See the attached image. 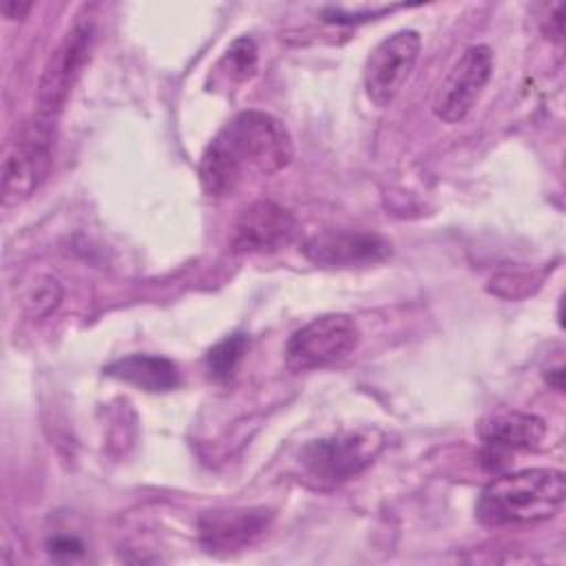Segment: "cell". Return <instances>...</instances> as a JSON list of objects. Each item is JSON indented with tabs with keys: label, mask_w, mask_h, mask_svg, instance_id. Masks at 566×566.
I'll use <instances>...</instances> for the list:
<instances>
[{
	"label": "cell",
	"mask_w": 566,
	"mask_h": 566,
	"mask_svg": "<svg viewBox=\"0 0 566 566\" xmlns=\"http://www.w3.org/2000/svg\"><path fill=\"white\" fill-rule=\"evenodd\" d=\"M294 155L285 124L256 108L237 113L208 142L199 159V184L208 197L223 199L243 184L283 170Z\"/></svg>",
	"instance_id": "1"
},
{
	"label": "cell",
	"mask_w": 566,
	"mask_h": 566,
	"mask_svg": "<svg viewBox=\"0 0 566 566\" xmlns=\"http://www.w3.org/2000/svg\"><path fill=\"white\" fill-rule=\"evenodd\" d=\"M566 497L564 473L553 467L522 469L491 480L475 504L484 526H526L553 520Z\"/></svg>",
	"instance_id": "2"
},
{
	"label": "cell",
	"mask_w": 566,
	"mask_h": 566,
	"mask_svg": "<svg viewBox=\"0 0 566 566\" xmlns=\"http://www.w3.org/2000/svg\"><path fill=\"white\" fill-rule=\"evenodd\" d=\"M55 122L33 115L2 148V206H20L31 199L53 164Z\"/></svg>",
	"instance_id": "3"
},
{
	"label": "cell",
	"mask_w": 566,
	"mask_h": 566,
	"mask_svg": "<svg viewBox=\"0 0 566 566\" xmlns=\"http://www.w3.org/2000/svg\"><path fill=\"white\" fill-rule=\"evenodd\" d=\"M385 447V433L376 427L340 431L307 442L298 462L316 486H336L365 471Z\"/></svg>",
	"instance_id": "4"
},
{
	"label": "cell",
	"mask_w": 566,
	"mask_h": 566,
	"mask_svg": "<svg viewBox=\"0 0 566 566\" xmlns=\"http://www.w3.org/2000/svg\"><path fill=\"white\" fill-rule=\"evenodd\" d=\"M93 24L75 22L44 62L35 91V115L55 122L86 66L93 49Z\"/></svg>",
	"instance_id": "5"
},
{
	"label": "cell",
	"mask_w": 566,
	"mask_h": 566,
	"mask_svg": "<svg viewBox=\"0 0 566 566\" xmlns=\"http://www.w3.org/2000/svg\"><path fill=\"white\" fill-rule=\"evenodd\" d=\"M360 340V329L349 314H321L296 329L285 345V363L292 371L323 369L345 360Z\"/></svg>",
	"instance_id": "6"
},
{
	"label": "cell",
	"mask_w": 566,
	"mask_h": 566,
	"mask_svg": "<svg viewBox=\"0 0 566 566\" xmlns=\"http://www.w3.org/2000/svg\"><path fill=\"white\" fill-rule=\"evenodd\" d=\"M420 44L418 31L402 29L371 49L363 69V82L374 106L387 108L398 97L418 62Z\"/></svg>",
	"instance_id": "7"
},
{
	"label": "cell",
	"mask_w": 566,
	"mask_h": 566,
	"mask_svg": "<svg viewBox=\"0 0 566 566\" xmlns=\"http://www.w3.org/2000/svg\"><path fill=\"white\" fill-rule=\"evenodd\" d=\"M493 73V53L486 44L469 46L442 80L433 113L447 124H460L473 111Z\"/></svg>",
	"instance_id": "8"
},
{
	"label": "cell",
	"mask_w": 566,
	"mask_h": 566,
	"mask_svg": "<svg viewBox=\"0 0 566 566\" xmlns=\"http://www.w3.org/2000/svg\"><path fill=\"white\" fill-rule=\"evenodd\" d=\"M298 234L296 217L270 199H259L243 208L230 228V252L263 254L276 252Z\"/></svg>",
	"instance_id": "9"
},
{
	"label": "cell",
	"mask_w": 566,
	"mask_h": 566,
	"mask_svg": "<svg viewBox=\"0 0 566 566\" xmlns=\"http://www.w3.org/2000/svg\"><path fill=\"white\" fill-rule=\"evenodd\" d=\"M301 250L318 268H365L385 261L391 243L378 232L323 230L307 237Z\"/></svg>",
	"instance_id": "10"
},
{
	"label": "cell",
	"mask_w": 566,
	"mask_h": 566,
	"mask_svg": "<svg viewBox=\"0 0 566 566\" xmlns=\"http://www.w3.org/2000/svg\"><path fill=\"white\" fill-rule=\"evenodd\" d=\"M274 513L265 506L214 509L199 517V542L208 553H234L261 537Z\"/></svg>",
	"instance_id": "11"
},
{
	"label": "cell",
	"mask_w": 566,
	"mask_h": 566,
	"mask_svg": "<svg viewBox=\"0 0 566 566\" xmlns=\"http://www.w3.org/2000/svg\"><path fill=\"white\" fill-rule=\"evenodd\" d=\"M478 436L491 455L535 449L546 436V422L535 413L500 411L478 424Z\"/></svg>",
	"instance_id": "12"
},
{
	"label": "cell",
	"mask_w": 566,
	"mask_h": 566,
	"mask_svg": "<svg viewBox=\"0 0 566 566\" xmlns=\"http://www.w3.org/2000/svg\"><path fill=\"white\" fill-rule=\"evenodd\" d=\"M104 374L153 394L172 391L181 385L179 367L170 358L155 354H128L108 363L104 367Z\"/></svg>",
	"instance_id": "13"
},
{
	"label": "cell",
	"mask_w": 566,
	"mask_h": 566,
	"mask_svg": "<svg viewBox=\"0 0 566 566\" xmlns=\"http://www.w3.org/2000/svg\"><path fill=\"white\" fill-rule=\"evenodd\" d=\"M256 62H259V51L254 40L248 35L237 38L214 64L210 73V82L212 86H219V88L239 86L256 73Z\"/></svg>",
	"instance_id": "14"
},
{
	"label": "cell",
	"mask_w": 566,
	"mask_h": 566,
	"mask_svg": "<svg viewBox=\"0 0 566 566\" xmlns=\"http://www.w3.org/2000/svg\"><path fill=\"white\" fill-rule=\"evenodd\" d=\"M250 347V338L243 332L230 334L212 345L206 354V369L214 382H228L234 378L245 352Z\"/></svg>",
	"instance_id": "15"
},
{
	"label": "cell",
	"mask_w": 566,
	"mask_h": 566,
	"mask_svg": "<svg viewBox=\"0 0 566 566\" xmlns=\"http://www.w3.org/2000/svg\"><path fill=\"white\" fill-rule=\"evenodd\" d=\"M60 301H62L60 281L53 276H40L38 283L24 296V307L29 316L42 318V316H49L60 305Z\"/></svg>",
	"instance_id": "16"
},
{
	"label": "cell",
	"mask_w": 566,
	"mask_h": 566,
	"mask_svg": "<svg viewBox=\"0 0 566 566\" xmlns=\"http://www.w3.org/2000/svg\"><path fill=\"white\" fill-rule=\"evenodd\" d=\"M533 283L539 285L531 274H520V272H504L491 279V292L504 296V298H517L515 296V287H522V294H531L533 292Z\"/></svg>",
	"instance_id": "17"
},
{
	"label": "cell",
	"mask_w": 566,
	"mask_h": 566,
	"mask_svg": "<svg viewBox=\"0 0 566 566\" xmlns=\"http://www.w3.org/2000/svg\"><path fill=\"white\" fill-rule=\"evenodd\" d=\"M31 2H15V0H7L4 4H2V15L7 18V20H22L29 11H31Z\"/></svg>",
	"instance_id": "18"
}]
</instances>
